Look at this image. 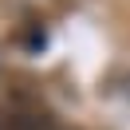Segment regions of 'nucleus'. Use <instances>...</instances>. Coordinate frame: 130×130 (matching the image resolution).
I'll use <instances>...</instances> for the list:
<instances>
[{
	"label": "nucleus",
	"instance_id": "nucleus-1",
	"mask_svg": "<svg viewBox=\"0 0 130 130\" xmlns=\"http://www.w3.org/2000/svg\"><path fill=\"white\" fill-rule=\"evenodd\" d=\"M0 130H12V114H4V110H0Z\"/></svg>",
	"mask_w": 130,
	"mask_h": 130
}]
</instances>
